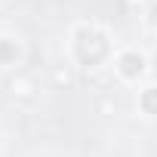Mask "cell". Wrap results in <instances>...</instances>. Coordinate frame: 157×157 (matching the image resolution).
Here are the masks:
<instances>
[{
    "instance_id": "obj_4",
    "label": "cell",
    "mask_w": 157,
    "mask_h": 157,
    "mask_svg": "<svg viewBox=\"0 0 157 157\" xmlns=\"http://www.w3.org/2000/svg\"><path fill=\"white\" fill-rule=\"evenodd\" d=\"M151 22H154V25H157V6H154V10H151Z\"/></svg>"
},
{
    "instance_id": "obj_3",
    "label": "cell",
    "mask_w": 157,
    "mask_h": 157,
    "mask_svg": "<svg viewBox=\"0 0 157 157\" xmlns=\"http://www.w3.org/2000/svg\"><path fill=\"white\" fill-rule=\"evenodd\" d=\"M139 105H142V111H145V114H154V117H157V86L145 90V93H142V99H139Z\"/></svg>"
},
{
    "instance_id": "obj_1",
    "label": "cell",
    "mask_w": 157,
    "mask_h": 157,
    "mask_svg": "<svg viewBox=\"0 0 157 157\" xmlns=\"http://www.w3.org/2000/svg\"><path fill=\"white\" fill-rule=\"evenodd\" d=\"M117 71L126 77V80H136V77L145 71V56H142V52H136V49L123 52V56L117 59Z\"/></svg>"
},
{
    "instance_id": "obj_2",
    "label": "cell",
    "mask_w": 157,
    "mask_h": 157,
    "mask_svg": "<svg viewBox=\"0 0 157 157\" xmlns=\"http://www.w3.org/2000/svg\"><path fill=\"white\" fill-rule=\"evenodd\" d=\"M19 59V46L10 40V37H0V65H10Z\"/></svg>"
}]
</instances>
